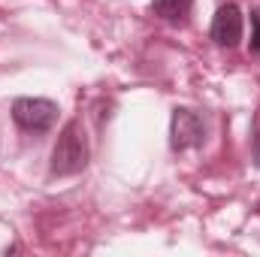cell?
<instances>
[{
	"label": "cell",
	"instance_id": "obj_1",
	"mask_svg": "<svg viewBox=\"0 0 260 257\" xmlns=\"http://www.w3.org/2000/svg\"><path fill=\"white\" fill-rule=\"evenodd\" d=\"M88 167V139L79 118L67 121L52 148V176H76Z\"/></svg>",
	"mask_w": 260,
	"mask_h": 257
},
{
	"label": "cell",
	"instance_id": "obj_2",
	"mask_svg": "<svg viewBox=\"0 0 260 257\" xmlns=\"http://www.w3.org/2000/svg\"><path fill=\"white\" fill-rule=\"evenodd\" d=\"M12 118L27 133H46L58 121V106L46 97H18L12 103Z\"/></svg>",
	"mask_w": 260,
	"mask_h": 257
},
{
	"label": "cell",
	"instance_id": "obj_3",
	"mask_svg": "<svg viewBox=\"0 0 260 257\" xmlns=\"http://www.w3.org/2000/svg\"><path fill=\"white\" fill-rule=\"evenodd\" d=\"M206 139V124L203 118L197 115L194 109H176L173 112V124H170V145L173 151H188L197 148L200 142Z\"/></svg>",
	"mask_w": 260,
	"mask_h": 257
},
{
	"label": "cell",
	"instance_id": "obj_4",
	"mask_svg": "<svg viewBox=\"0 0 260 257\" xmlns=\"http://www.w3.org/2000/svg\"><path fill=\"white\" fill-rule=\"evenodd\" d=\"M212 40L218 46H227V49H233L242 40V9L236 3H224L215 12V18H212Z\"/></svg>",
	"mask_w": 260,
	"mask_h": 257
},
{
	"label": "cell",
	"instance_id": "obj_5",
	"mask_svg": "<svg viewBox=\"0 0 260 257\" xmlns=\"http://www.w3.org/2000/svg\"><path fill=\"white\" fill-rule=\"evenodd\" d=\"M191 6H194V0H151V12L173 24H182L191 15Z\"/></svg>",
	"mask_w": 260,
	"mask_h": 257
},
{
	"label": "cell",
	"instance_id": "obj_6",
	"mask_svg": "<svg viewBox=\"0 0 260 257\" xmlns=\"http://www.w3.org/2000/svg\"><path fill=\"white\" fill-rule=\"evenodd\" d=\"M251 52L260 55V12H251Z\"/></svg>",
	"mask_w": 260,
	"mask_h": 257
},
{
	"label": "cell",
	"instance_id": "obj_7",
	"mask_svg": "<svg viewBox=\"0 0 260 257\" xmlns=\"http://www.w3.org/2000/svg\"><path fill=\"white\" fill-rule=\"evenodd\" d=\"M254 164L260 167V112H257V121H254Z\"/></svg>",
	"mask_w": 260,
	"mask_h": 257
},
{
	"label": "cell",
	"instance_id": "obj_8",
	"mask_svg": "<svg viewBox=\"0 0 260 257\" xmlns=\"http://www.w3.org/2000/svg\"><path fill=\"white\" fill-rule=\"evenodd\" d=\"M257 215H260V203H257Z\"/></svg>",
	"mask_w": 260,
	"mask_h": 257
}]
</instances>
